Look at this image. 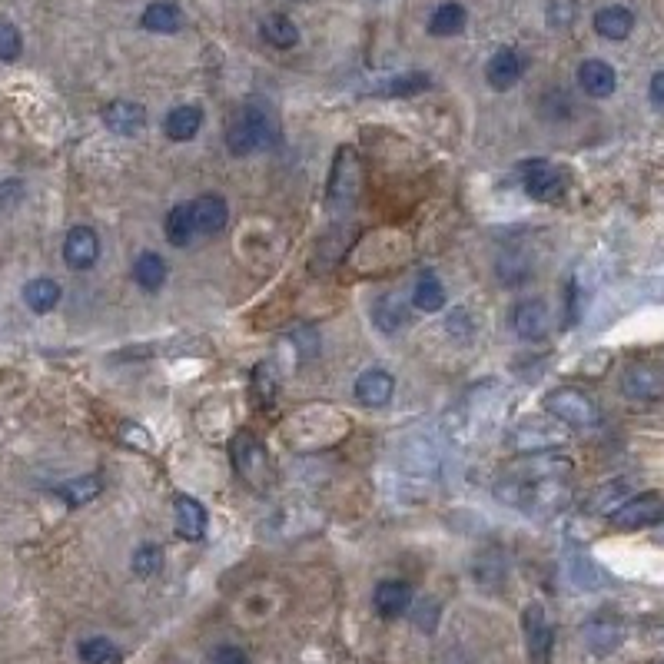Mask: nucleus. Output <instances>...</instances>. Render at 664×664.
Returning <instances> with one entry per match:
<instances>
[{
	"label": "nucleus",
	"mask_w": 664,
	"mask_h": 664,
	"mask_svg": "<svg viewBox=\"0 0 664 664\" xmlns=\"http://www.w3.org/2000/svg\"><path fill=\"white\" fill-rule=\"evenodd\" d=\"M283 130L276 123V113L266 103H246L236 117L226 123V150L233 157H249V153L276 147Z\"/></svg>",
	"instance_id": "1"
},
{
	"label": "nucleus",
	"mask_w": 664,
	"mask_h": 664,
	"mask_svg": "<svg viewBox=\"0 0 664 664\" xmlns=\"http://www.w3.org/2000/svg\"><path fill=\"white\" fill-rule=\"evenodd\" d=\"M545 412L555 415L558 422L572 425V429H591V425H598V419H601L595 399H591L588 392L575 389V386H562V389L548 392Z\"/></svg>",
	"instance_id": "2"
},
{
	"label": "nucleus",
	"mask_w": 664,
	"mask_h": 664,
	"mask_svg": "<svg viewBox=\"0 0 664 664\" xmlns=\"http://www.w3.org/2000/svg\"><path fill=\"white\" fill-rule=\"evenodd\" d=\"M230 455H233L236 472H240L253 489H269V482H273V465H269L263 442L253 439L249 432H236L230 442Z\"/></svg>",
	"instance_id": "3"
},
{
	"label": "nucleus",
	"mask_w": 664,
	"mask_h": 664,
	"mask_svg": "<svg viewBox=\"0 0 664 664\" xmlns=\"http://www.w3.org/2000/svg\"><path fill=\"white\" fill-rule=\"evenodd\" d=\"M522 186L538 203H555L565 193V173L548 160H525L522 163Z\"/></svg>",
	"instance_id": "4"
},
{
	"label": "nucleus",
	"mask_w": 664,
	"mask_h": 664,
	"mask_svg": "<svg viewBox=\"0 0 664 664\" xmlns=\"http://www.w3.org/2000/svg\"><path fill=\"white\" fill-rule=\"evenodd\" d=\"M359 186H362V170L356 163V153H352L349 147H342L339 157H336V166H332L329 203L336 206V210H346V206L356 203Z\"/></svg>",
	"instance_id": "5"
},
{
	"label": "nucleus",
	"mask_w": 664,
	"mask_h": 664,
	"mask_svg": "<svg viewBox=\"0 0 664 664\" xmlns=\"http://www.w3.org/2000/svg\"><path fill=\"white\" fill-rule=\"evenodd\" d=\"M512 332L525 342H542L548 332H552V309H548L542 299H522V303L512 306Z\"/></svg>",
	"instance_id": "6"
},
{
	"label": "nucleus",
	"mask_w": 664,
	"mask_h": 664,
	"mask_svg": "<svg viewBox=\"0 0 664 664\" xmlns=\"http://www.w3.org/2000/svg\"><path fill=\"white\" fill-rule=\"evenodd\" d=\"M658 518H664V502H661V495L645 492V495L628 498V502L621 505V508H615V512H611V525L621 528V532H638V528L655 525Z\"/></svg>",
	"instance_id": "7"
},
{
	"label": "nucleus",
	"mask_w": 664,
	"mask_h": 664,
	"mask_svg": "<svg viewBox=\"0 0 664 664\" xmlns=\"http://www.w3.org/2000/svg\"><path fill=\"white\" fill-rule=\"evenodd\" d=\"M621 392L635 402H658L664 399V372L651 362H631L621 372Z\"/></svg>",
	"instance_id": "8"
},
{
	"label": "nucleus",
	"mask_w": 664,
	"mask_h": 664,
	"mask_svg": "<svg viewBox=\"0 0 664 664\" xmlns=\"http://www.w3.org/2000/svg\"><path fill=\"white\" fill-rule=\"evenodd\" d=\"M522 635H525V645H528V658H532L535 664H548V658H552L555 628H552V621H548L542 605H528L525 608Z\"/></svg>",
	"instance_id": "9"
},
{
	"label": "nucleus",
	"mask_w": 664,
	"mask_h": 664,
	"mask_svg": "<svg viewBox=\"0 0 664 664\" xmlns=\"http://www.w3.org/2000/svg\"><path fill=\"white\" fill-rule=\"evenodd\" d=\"M352 396H356V402H362V406H369V409L389 406L392 396H396V376L386 372V369H366L356 379V386H352Z\"/></svg>",
	"instance_id": "10"
},
{
	"label": "nucleus",
	"mask_w": 664,
	"mask_h": 664,
	"mask_svg": "<svg viewBox=\"0 0 664 664\" xmlns=\"http://www.w3.org/2000/svg\"><path fill=\"white\" fill-rule=\"evenodd\" d=\"M190 213H193V230L200 236L223 233L226 223H230V203L220 193H203L200 200L190 203Z\"/></svg>",
	"instance_id": "11"
},
{
	"label": "nucleus",
	"mask_w": 664,
	"mask_h": 664,
	"mask_svg": "<svg viewBox=\"0 0 664 664\" xmlns=\"http://www.w3.org/2000/svg\"><path fill=\"white\" fill-rule=\"evenodd\" d=\"M522 74H525V60L515 47L495 50V54L489 57V64H485V80H489V87L498 93L512 90L515 83L522 80Z\"/></svg>",
	"instance_id": "12"
},
{
	"label": "nucleus",
	"mask_w": 664,
	"mask_h": 664,
	"mask_svg": "<svg viewBox=\"0 0 664 664\" xmlns=\"http://www.w3.org/2000/svg\"><path fill=\"white\" fill-rule=\"evenodd\" d=\"M412 601H415V591H412L409 581H402V578L379 581L376 591H372V605H376V611L382 618L406 615V611L412 608Z\"/></svg>",
	"instance_id": "13"
},
{
	"label": "nucleus",
	"mask_w": 664,
	"mask_h": 664,
	"mask_svg": "<svg viewBox=\"0 0 664 664\" xmlns=\"http://www.w3.org/2000/svg\"><path fill=\"white\" fill-rule=\"evenodd\" d=\"M100 259V236L90 226H74L64 236V263L70 269H90Z\"/></svg>",
	"instance_id": "14"
},
{
	"label": "nucleus",
	"mask_w": 664,
	"mask_h": 664,
	"mask_svg": "<svg viewBox=\"0 0 664 664\" xmlns=\"http://www.w3.org/2000/svg\"><path fill=\"white\" fill-rule=\"evenodd\" d=\"M578 87L585 90L591 100H605L618 90V74L608 60L591 57L578 67Z\"/></svg>",
	"instance_id": "15"
},
{
	"label": "nucleus",
	"mask_w": 664,
	"mask_h": 664,
	"mask_svg": "<svg viewBox=\"0 0 664 664\" xmlns=\"http://www.w3.org/2000/svg\"><path fill=\"white\" fill-rule=\"evenodd\" d=\"M103 123H107V130L117 133V137H137V133L147 127V110H143L137 100H113L110 107L103 110Z\"/></svg>",
	"instance_id": "16"
},
{
	"label": "nucleus",
	"mask_w": 664,
	"mask_h": 664,
	"mask_svg": "<svg viewBox=\"0 0 664 664\" xmlns=\"http://www.w3.org/2000/svg\"><path fill=\"white\" fill-rule=\"evenodd\" d=\"M173 518H176V532H180L186 542H200L206 535V508L190 495H176L173 498Z\"/></svg>",
	"instance_id": "17"
},
{
	"label": "nucleus",
	"mask_w": 664,
	"mask_h": 664,
	"mask_svg": "<svg viewBox=\"0 0 664 664\" xmlns=\"http://www.w3.org/2000/svg\"><path fill=\"white\" fill-rule=\"evenodd\" d=\"M621 641H625V628L618 625V621L611 618H591L585 625V645L591 655L605 658L611 651L621 648Z\"/></svg>",
	"instance_id": "18"
},
{
	"label": "nucleus",
	"mask_w": 664,
	"mask_h": 664,
	"mask_svg": "<svg viewBox=\"0 0 664 664\" xmlns=\"http://www.w3.org/2000/svg\"><path fill=\"white\" fill-rule=\"evenodd\" d=\"M402 469L409 475H432L439 469V452H435L432 439L425 435H409L406 445H402Z\"/></svg>",
	"instance_id": "19"
},
{
	"label": "nucleus",
	"mask_w": 664,
	"mask_h": 664,
	"mask_svg": "<svg viewBox=\"0 0 664 664\" xmlns=\"http://www.w3.org/2000/svg\"><path fill=\"white\" fill-rule=\"evenodd\" d=\"M200 130H203V110L196 107V103H180V107H173L163 120V133L176 143L193 140Z\"/></svg>",
	"instance_id": "20"
},
{
	"label": "nucleus",
	"mask_w": 664,
	"mask_h": 664,
	"mask_svg": "<svg viewBox=\"0 0 664 664\" xmlns=\"http://www.w3.org/2000/svg\"><path fill=\"white\" fill-rule=\"evenodd\" d=\"M60 299H64V289H60L57 279H50V276H37L24 286V303L30 313H37V316L54 313V309L60 306Z\"/></svg>",
	"instance_id": "21"
},
{
	"label": "nucleus",
	"mask_w": 664,
	"mask_h": 664,
	"mask_svg": "<svg viewBox=\"0 0 664 664\" xmlns=\"http://www.w3.org/2000/svg\"><path fill=\"white\" fill-rule=\"evenodd\" d=\"M635 30V14L621 4H608L595 14V34L605 40H628Z\"/></svg>",
	"instance_id": "22"
},
{
	"label": "nucleus",
	"mask_w": 664,
	"mask_h": 664,
	"mask_svg": "<svg viewBox=\"0 0 664 664\" xmlns=\"http://www.w3.org/2000/svg\"><path fill=\"white\" fill-rule=\"evenodd\" d=\"M166 276H170V266H166V259L160 253H140L133 259V279H137V286L143 293H160L166 286Z\"/></svg>",
	"instance_id": "23"
},
{
	"label": "nucleus",
	"mask_w": 664,
	"mask_h": 664,
	"mask_svg": "<svg viewBox=\"0 0 664 664\" xmlns=\"http://www.w3.org/2000/svg\"><path fill=\"white\" fill-rule=\"evenodd\" d=\"M465 24H469V10H465L459 0H445V4L432 10L429 34L432 37H455V34H462Z\"/></svg>",
	"instance_id": "24"
},
{
	"label": "nucleus",
	"mask_w": 664,
	"mask_h": 664,
	"mask_svg": "<svg viewBox=\"0 0 664 664\" xmlns=\"http://www.w3.org/2000/svg\"><path fill=\"white\" fill-rule=\"evenodd\" d=\"M372 323L379 326V332H386V336H396V332L409 323V309L402 306V299L396 296H382L376 299V306H372Z\"/></svg>",
	"instance_id": "25"
},
{
	"label": "nucleus",
	"mask_w": 664,
	"mask_h": 664,
	"mask_svg": "<svg viewBox=\"0 0 664 664\" xmlns=\"http://www.w3.org/2000/svg\"><path fill=\"white\" fill-rule=\"evenodd\" d=\"M412 306L422 309V313H439L445 306V286L442 279L435 273H422L415 279V289H412Z\"/></svg>",
	"instance_id": "26"
},
{
	"label": "nucleus",
	"mask_w": 664,
	"mask_h": 664,
	"mask_svg": "<svg viewBox=\"0 0 664 664\" xmlns=\"http://www.w3.org/2000/svg\"><path fill=\"white\" fill-rule=\"evenodd\" d=\"M163 233L170 246H190L193 243V213H190V203H176L170 213H166V223H163Z\"/></svg>",
	"instance_id": "27"
},
{
	"label": "nucleus",
	"mask_w": 664,
	"mask_h": 664,
	"mask_svg": "<svg viewBox=\"0 0 664 664\" xmlns=\"http://www.w3.org/2000/svg\"><path fill=\"white\" fill-rule=\"evenodd\" d=\"M77 655L83 664H120L123 651L117 648V641L107 635H90L77 645Z\"/></svg>",
	"instance_id": "28"
},
{
	"label": "nucleus",
	"mask_w": 664,
	"mask_h": 664,
	"mask_svg": "<svg viewBox=\"0 0 664 664\" xmlns=\"http://www.w3.org/2000/svg\"><path fill=\"white\" fill-rule=\"evenodd\" d=\"M100 489H103L100 475H80V479H70L64 485H57V498L70 508H80V505L93 502V498L100 495Z\"/></svg>",
	"instance_id": "29"
},
{
	"label": "nucleus",
	"mask_w": 664,
	"mask_h": 664,
	"mask_svg": "<svg viewBox=\"0 0 664 664\" xmlns=\"http://www.w3.org/2000/svg\"><path fill=\"white\" fill-rule=\"evenodd\" d=\"M140 24L147 27L150 34H173V30H180L183 14L173 4H166V0H157V4H150L140 14Z\"/></svg>",
	"instance_id": "30"
},
{
	"label": "nucleus",
	"mask_w": 664,
	"mask_h": 664,
	"mask_svg": "<svg viewBox=\"0 0 664 664\" xmlns=\"http://www.w3.org/2000/svg\"><path fill=\"white\" fill-rule=\"evenodd\" d=\"M263 40L276 50H293L299 44V27L286 14H269L263 20Z\"/></svg>",
	"instance_id": "31"
},
{
	"label": "nucleus",
	"mask_w": 664,
	"mask_h": 664,
	"mask_svg": "<svg viewBox=\"0 0 664 664\" xmlns=\"http://www.w3.org/2000/svg\"><path fill=\"white\" fill-rule=\"evenodd\" d=\"M628 502V479H615V482H608V485H601V492L591 498V512L595 515H611L615 508H621Z\"/></svg>",
	"instance_id": "32"
},
{
	"label": "nucleus",
	"mask_w": 664,
	"mask_h": 664,
	"mask_svg": "<svg viewBox=\"0 0 664 664\" xmlns=\"http://www.w3.org/2000/svg\"><path fill=\"white\" fill-rule=\"evenodd\" d=\"M429 87H432L429 74H399V77H392V80L382 83L376 93H379V97H412V93H422V90H429Z\"/></svg>",
	"instance_id": "33"
},
{
	"label": "nucleus",
	"mask_w": 664,
	"mask_h": 664,
	"mask_svg": "<svg viewBox=\"0 0 664 664\" xmlns=\"http://www.w3.org/2000/svg\"><path fill=\"white\" fill-rule=\"evenodd\" d=\"M568 578H572V585L581 588V591H591V588H598L601 581H605L601 568L591 562L588 555H575L572 558V565H568Z\"/></svg>",
	"instance_id": "34"
},
{
	"label": "nucleus",
	"mask_w": 664,
	"mask_h": 664,
	"mask_svg": "<svg viewBox=\"0 0 664 664\" xmlns=\"http://www.w3.org/2000/svg\"><path fill=\"white\" fill-rule=\"evenodd\" d=\"M545 20L552 30H568L578 20V0H548Z\"/></svg>",
	"instance_id": "35"
},
{
	"label": "nucleus",
	"mask_w": 664,
	"mask_h": 664,
	"mask_svg": "<svg viewBox=\"0 0 664 664\" xmlns=\"http://www.w3.org/2000/svg\"><path fill=\"white\" fill-rule=\"evenodd\" d=\"M20 50H24L20 30L10 24V20H0V60H4V64H14V60L20 57Z\"/></svg>",
	"instance_id": "36"
},
{
	"label": "nucleus",
	"mask_w": 664,
	"mask_h": 664,
	"mask_svg": "<svg viewBox=\"0 0 664 664\" xmlns=\"http://www.w3.org/2000/svg\"><path fill=\"white\" fill-rule=\"evenodd\" d=\"M160 562H163V555H160L157 545H140L137 552H133V575H137V578L157 575V572H160Z\"/></svg>",
	"instance_id": "37"
},
{
	"label": "nucleus",
	"mask_w": 664,
	"mask_h": 664,
	"mask_svg": "<svg viewBox=\"0 0 664 664\" xmlns=\"http://www.w3.org/2000/svg\"><path fill=\"white\" fill-rule=\"evenodd\" d=\"M445 332H449L452 339H459V342L472 339L475 336V319H472L469 309H455V313L449 316V323H445Z\"/></svg>",
	"instance_id": "38"
},
{
	"label": "nucleus",
	"mask_w": 664,
	"mask_h": 664,
	"mask_svg": "<svg viewBox=\"0 0 664 664\" xmlns=\"http://www.w3.org/2000/svg\"><path fill=\"white\" fill-rule=\"evenodd\" d=\"M210 664H249V655L240 645H220V648H213Z\"/></svg>",
	"instance_id": "39"
},
{
	"label": "nucleus",
	"mask_w": 664,
	"mask_h": 664,
	"mask_svg": "<svg viewBox=\"0 0 664 664\" xmlns=\"http://www.w3.org/2000/svg\"><path fill=\"white\" fill-rule=\"evenodd\" d=\"M24 200V183L20 180H4L0 183V210H14Z\"/></svg>",
	"instance_id": "40"
},
{
	"label": "nucleus",
	"mask_w": 664,
	"mask_h": 664,
	"mask_svg": "<svg viewBox=\"0 0 664 664\" xmlns=\"http://www.w3.org/2000/svg\"><path fill=\"white\" fill-rule=\"evenodd\" d=\"M435 615H439L435 601H415V625L422 631H435Z\"/></svg>",
	"instance_id": "41"
},
{
	"label": "nucleus",
	"mask_w": 664,
	"mask_h": 664,
	"mask_svg": "<svg viewBox=\"0 0 664 664\" xmlns=\"http://www.w3.org/2000/svg\"><path fill=\"white\" fill-rule=\"evenodd\" d=\"M253 386H263V402H266V409H269V402H273V392H276V382L269 379V366H259L253 372Z\"/></svg>",
	"instance_id": "42"
},
{
	"label": "nucleus",
	"mask_w": 664,
	"mask_h": 664,
	"mask_svg": "<svg viewBox=\"0 0 664 664\" xmlns=\"http://www.w3.org/2000/svg\"><path fill=\"white\" fill-rule=\"evenodd\" d=\"M641 289H645L648 303H664V273L645 279V286H641Z\"/></svg>",
	"instance_id": "43"
},
{
	"label": "nucleus",
	"mask_w": 664,
	"mask_h": 664,
	"mask_svg": "<svg viewBox=\"0 0 664 664\" xmlns=\"http://www.w3.org/2000/svg\"><path fill=\"white\" fill-rule=\"evenodd\" d=\"M648 97H651V103H655V107H664V70H658V74L651 77Z\"/></svg>",
	"instance_id": "44"
},
{
	"label": "nucleus",
	"mask_w": 664,
	"mask_h": 664,
	"mask_svg": "<svg viewBox=\"0 0 664 664\" xmlns=\"http://www.w3.org/2000/svg\"><path fill=\"white\" fill-rule=\"evenodd\" d=\"M661 664H664V661H661Z\"/></svg>",
	"instance_id": "45"
}]
</instances>
